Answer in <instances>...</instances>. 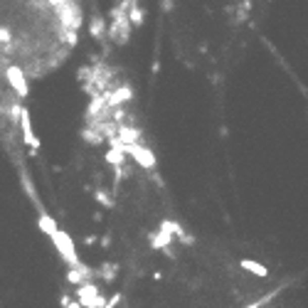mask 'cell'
<instances>
[{
    "label": "cell",
    "mask_w": 308,
    "mask_h": 308,
    "mask_svg": "<svg viewBox=\"0 0 308 308\" xmlns=\"http://www.w3.org/2000/svg\"><path fill=\"white\" fill-rule=\"evenodd\" d=\"M74 39L67 0H0V59L25 74H45Z\"/></svg>",
    "instance_id": "1"
}]
</instances>
